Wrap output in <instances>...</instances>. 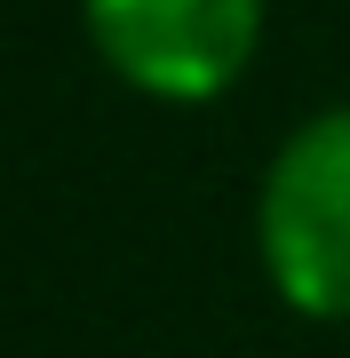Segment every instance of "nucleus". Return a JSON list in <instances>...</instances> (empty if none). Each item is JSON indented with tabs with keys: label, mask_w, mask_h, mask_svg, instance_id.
I'll use <instances>...</instances> for the list:
<instances>
[{
	"label": "nucleus",
	"mask_w": 350,
	"mask_h": 358,
	"mask_svg": "<svg viewBox=\"0 0 350 358\" xmlns=\"http://www.w3.org/2000/svg\"><path fill=\"white\" fill-rule=\"evenodd\" d=\"M255 255L302 319H350V103L311 112L255 192Z\"/></svg>",
	"instance_id": "nucleus-1"
},
{
	"label": "nucleus",
	"mask_w": 350,
	"mask_h": 358,
	"mask_svg": "<svg viewBox=\"0 0 350 358\" xmlns=\"http://www.w3.org/2000/svg\"><path fill=\"white\" fill-rule=\"evenodd\" d=\"M80 16L128 88L168 103L223 96L263 40V0H80Z\"/></svg>",
	"instance_id": "nucleus-2"
}]
</instances>
